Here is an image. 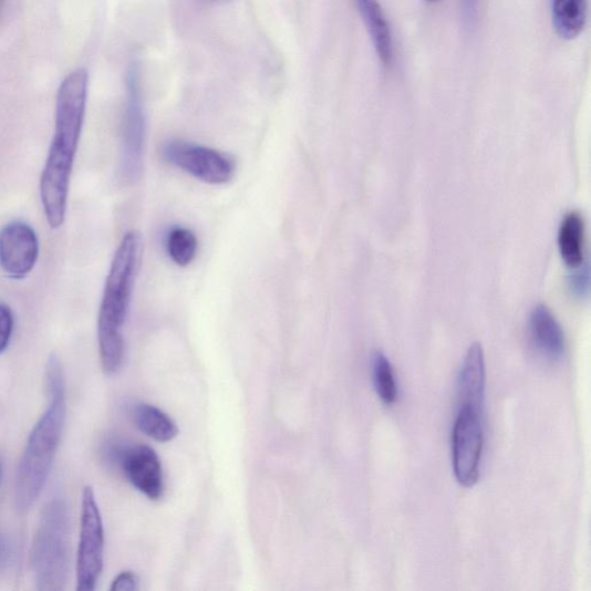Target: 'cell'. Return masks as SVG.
Masks as SVG:
<instances>
[{
	"label": "cell",
	"mask_w": 591,
	"mask_h": 591,
	"mask_svg": "<svg viewBox=\"0 0 591 591\" xmlns=\"http://www.w3.org/2000/svg\"><path fill=\"white\" fill-rule=\"evenodd\" d=\"M89 79L85 69L75 70L64 79L58 94L55 133L40 183L42 206L52 229L61 228L66 218L72 170L86 114Z\"/></svg>",
	"instance_id": "6da1fadb"
},
{
	"label": "cell",
	"mask_w": 591,
	"mask_h": 591,
	"mask_svg": "<svg viewBox=\"0 0 591 591\" xmlns=\"http://www.w3.org/2000/svg\"><path fill=\"white\" fill-rule=\"evenodd\" d=\"M49 406L27 442L15 478V506L23 515L40 497L55 460L66 417L63 367L52 355L46 365Z\"/></svg>",
	"instance_id": "7a4b0ae2"
},
{
	"label": "cell",
	"mask_w": 591,
	"mask_h": 591,
	"mask_svg": "<svg viewBox=\"0 0 591 591\" xmlns=\"http://www.w3.org/2000/svg\"><path fill=\"white\" fill-rule=\"evenodd\" d=\"M142 256V235L136 230L127 231L114 255L98 311V351L101 364L106 374L117 373L124 362V328Z\"/></svg>",
	"instance_id": "3957f363"
},
{
	"label": "cell",
	"mask_w": 591,
	"mask_h": 591,
	"mask_svg": "<svg viewBox=\"0 0 591 591\" xmlns=\"http://www.w3.org/2000/svg\"><path fill=\"white\" fill-rule=\"evenodd\" d=\"M70 561V515L62 499L43 509L32 549V570L38 590L65 588Z\"/></svg>",
	"instance_id": "277c9868"
},
{
	"label": "cell",
	"mask_w": 591,
	"mask_h": 591,
	"mask_svg": "<svg viewBox=\"0 0 591 591\" xmlns=\"http://www.w3.org/2000/svg\"><path fill=\"white\" fill-rule=\"evenodd\" d=\"M146 117L143 104L141 71L136 62L126 73V102L123 121L122 174L126 182L141 179L144 169Z\"/></svg>",
	"instance_id": "5b68a950"
},
{
	"label": "cell",
	"mask_w": 591,
	"mask_h": 591,
	"mask_svg": "<svg viewBox=\"0 0 591 591\" xmlns=\"http://www.w3.org/2000/svg\"><path fill=\"white\" fill-rule=\"evenodd\" d=\"M104 528L94 490L84 489L76 556V590L96 588L103 570Z\"/></svg>",
	"instance_id": "8992f818"
},
{
	"label": "cell",
	"mask_w": 591,
	"mask_h": 591,
	"mask_svg": "<svg viewBox=\"0 0 591 591\" xmlns=\"http://www.w3.org/2000/svg\"><path fill=\"white\" fill-rule=\"evenodd\" d=\"M163 157L168 165L210 185H225L236 174L235 159L230 155L189 142L167 143Z\"/></svg>",
	"instance_id": "52a82bcc"
},
{
	"label": "cell",
	"mask_w": 591,
	"mask_h": 591,
	"mask_svg": "<svg viewBox=\"0 0 591 591\" xmlns=\"http://www.w3.org/2000/svg\"><path fill=\"white\" fill-rule=\"evenodd\" d=\"M481 414L460 407L452 433V462L456 480L465 488H473L479 479V468L485 445Z\"/></svg>",
	"instance_id": "ba28073f"
},
{
	"label": "cell",
	"mask_w": 591,
	"mask_h": 591,
	"mask_svg": "<svg viewBox=\"0 0 591 591\" xmlns=\"http://www.w3.org/2000/svg\"><path fill=\"white\" fill-rule=\"evenodd\" d=\"M131 485L151 500L165 495V476L158 455L149 446H116L111 449Z\"/></svg>",
	"instance_id": "9c48e42d"
},
{
	"label": "cell",
	"mask_w": 591,
	"mask_h": 591,
	"mask_svg": "<svg viewBox=\"0 0 591 591\" xmlns=\"http://www.w3.org/2000/svg\"><path fill=\"white\" fill-rule=\"evenodd\" d=\"M39 259V237L32 226L13 221L0 230V267L12 279L29 276Z\"/></svg>",
	"instance_id": "30bf717a"
},
{
	"label": "cell",
	"mask_w": 591,
	"mask_h": 591,
	"mask_svg": "<svg viewBox=\"0 0 591 591\" xmlns=\"http://www.w3.org/2000/svg\"><path fill=\"white\" fill-rule=\"evenodd\" d=\"M460 407L483 414L486 397V360L481 344H471L463 362L458 377Z\"/></svg>",
	"instance_id": "8fae6325"
},
{
	"label": "cell",
	"mask_w": 591,
	"mask_h": 591,
	"mask_svg": "<svg viewBox=\"0 0 591 591\" xmlns=\"http://www.w3.org/2000/svg\"><path fill=\"white\" fill-rule=\"evenodd\" d=\"M529 331L535 348L547 360L557 362L566 354V334L548 307L539 304L532 309Z\"/></svg>",
	"instance_id": "7c38bea8"
},
{
	"label": "cell",
	"mask_w": 591,
	"mask_h": 591,
	"mask_svg": "<svg viewBox=\"0 0 591 591\" xmlns=\"http://www.w3.org/2000/svg\"><path fill=\"white\" fill-rule=\"evenodd\" d=\"M375 52L384 66L394 58L393 37L390 22L379 0H355Z\"/></svg>",
	"instance_id": "4fadbf2b"
},
{
	"label": "cell",
	"mask_w": 591,
	"mask_h": 591,
	"mask_svg": "<svg viewBox=\"0 0 591 591\" xmlns=\"http://www.w3.org/2000/svg\"><path fill=\"white\" fill-rule=\"evenodd\" d=\"M131 417L143 434L156 442L169 443L179 434L176 422L164 411L148 403H136L132 406Z\"/></svg>",
	"instance_id": "5bb4252c"
},
{
	"label": "cell",
	"mask_w": 591,
	"mask_h": 591,
	"mask_svg": "<svg viewBox=\"0 0 591 591\" xmlns=\"http://www.w3.org/2000/svg\"><path fill=\"white\" fill-rule=\"evenodd\" d=\"M552 23L562 40L572 41L584 30L588 17V0H552Z\"/></svg>",
	"instance_id": "9a60e30c"
},
{
	"label": "cell",
	"mask_w": 591,
	"mask_h": 591,
	"mask_svg": "<svg viewBox=\"0 0 591 591\" xmlns=\"http://www.w3.org/2000/svg\"><path fill=\"white\" fill-rule=\"evenodd\" d=\"M584 224L581 215L571 211L562 220L558 234L560 256L570 268H578L583 263Z\"/></svg>",
	"instance_id": "2e32d148"
},
{
	"label": "cell",
	"mask_w": 591,
	"mask_h": 591,
	"mask_svg": "<svg viewBox=\"0 0 591 591\" xmlns=\"http://www.w3.org/2000/svg\"><path fill=\"white\" fill-rule=\"evenodd\" d=\"M198 249V238L191 229L175 227L168 234L167 251L177 266H190L197 257Z\"/></svg>",
	"instance_id": "e0dca14e"
},
{
	"label": "cell",
	"mask_w": 591,
	"mask_h": 591,
	"mask_svg": "<svg viewBox=\"0 0 591 591\" xmlns=\"http://www.w3.org/2000/svg\"><path fill=\"white\" fill-rule=\"evenodd\" d=\"M373 383L375 391H377L385 405H394L397 398V385L392 364L383 353L374 355Z\"/></svg>",
	"instance_id": "ac0fdd59"
},
{
	"label": "cell",
	"mask_w": 591,
	"mask_h": 591,
	"mask_svg": "<svg viewBox=\"0 0 591 591\" xmlns=\"http://www.w3.org/2000/svg\"><path fill=\"white\" fill-rule=\"evenodd\" d=\"M13 329L14 317L12 310L8 305L0 303V355L7 351Z\"/></svg>",
	"instance_id": "d6986e66"
},
{
	"label": "cell",
	"mask_w": 591,
	"mask_h": 591,
	"mask_svg": "<svg viewBox=\"0 0 591 591\" xmlns=\"http://www.w3.org/2000/svg\"><path fill=\"white\" fill-rule=\"evenodd\" d=\"M576 272L571 276L569 286L574 298L583 299L589 290V268L583 263L574 268Z\"/></svg>",
	"instance_id": "ffe728a7"
},
{
	"label": "cell",
	"mask_w": 591,
	"mask_h": 591,
	"mask_svg": "<svg viewBox=\"0 0 591 591\" xmlns=\"http://www.w3.org/2000/svg\"><path fill=\"white\" fill-rule=\"evenodd\" d=\"M139 588V579L136 573L131 571L122 572L114 580L112 590L113 591H134Z\"/></svg>",
	"instance_id": "44dd1931"
},
{
	"label": "cell",
	"mask_w": 591,
	"mask_h": 591,
	"mask_svg": "<svg viewBox=\"0 0 591 591\" xmlns=\"http://www.w3.org/2000/svg\"><path fill=\"white\" fill-rule=\"evenodd\" d=\"M465 23L473 27L478 13L479 0H462Z\"/></svg>",
	"instance_id": "7402d4cb"
},
{
	"label": "cell",
	"mask_w": 591,
	"mask_h": 591,
	"mask_svg": "<svg viewBox=\"0 0 591 591\" xmlns=\"http://www.w3.org/2000/svg\"><path fill=\"white\" fill-rule=\"evenodd\" d=\"M8 559V547L2 537H0V567L4 566Z\"/></svg>",
	"instance_id": "603a6c76"
},
{
	"label": "cell",
	"mask_w": 591,
	"mask_h": 591,
	"mask_svg": "<svg viewBox=\"0 0 591 591\" xmlns=\"http://www.w3.org/2000/svg\"><path fill=\"white\" fill-rule=\"evenodd\" d=\"M428 2H436V0H428Z\"/></svg>",
	"instance_id": "cb8c5ba5"
}]
</instances>
